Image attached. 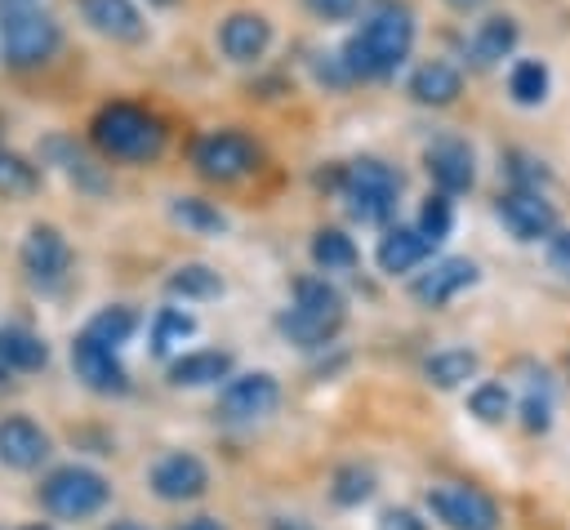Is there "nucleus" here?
<instances>
[{
	"label": "nucleus",
	"mask_w": 570,
	"mask_h": 530,
	"mask_svg": "<svg viewBox=\"0 0 570 530\" xmlns=\"http://www.w3.org/2000/svg\"><path fill=\"white\" fill-rule=\"evenodd\" d=\"M459 94H463V71L454 62L432 58V62H419L410 76V98L419 107H450Z\"/></svg>",
	"instance_id": "nucleus-20"
},
{
	"label": "nucleus",
	"mask_w": 570,
	"mask_h": 530,
	"mask_svg": "<svg viewBox=\"0 0 570 530\" xmlns=\"http://www.w3.org/2000/svg\"><path fill=\"white\" fill-rule=\"evenodd\" d=\"M80 18L98 36L120 40V45H134V40L147 36V22H142V13H138L134 0H80Z\"/></svg>",
	"instance_id": "nucleus-18"
},
{
	"label": "nucleus",
	"mask_w": 570,
	"mask_h": 530,
	"mask_svg": "<svg viewBox=\"0 0 570 530\" xmlns=\"http://www.w3.org/2000/svg\"><path fill=\"white\" fill-rule=\"evenodd\" d=\"M281 401V383L267 374V370H249V374H236L223 383L218 392V414L227 423H254V419H267Z\"/></svg>",
	"instance_id": "nucleus-10"
},
{
	"label": "nucleus",
	"mask_w": 570,
	"mask_h": 530,
	"mask_svg": "<svg viewBox=\"0 0 570 530\" xmlns=\"http://www.w3.org/2000/svg\"><path fill=\"white\" fill-rule=\"evenodd\" d=\"M147 485H151V494L165 499V503H187V499H200V494L209 490V468H205L196 454L174 450V454H165V459L151 463Z\"/></svg>",
	"instance_id": "nucleus-12"
},
{
	"label": "nucleus",
	"mask_w": 570,
	"mask_h": 530,
	"mask_svg": "<svg viewBox=\"0 0 570 530\" xmlns=\"http://www.w3.org/2000/svg\"><path fill=\"white\" fill-rule=\"evenodd\" d=\"M494 214L525 245L552 236V227H557V209H552V200L539 187H512V192H503L499 205H494Z\"/></svg>",
	"instance_id": "nucleus-11"
},
{
	"label": "nucleus",
	"mask_w": 570,
	"mask_h": 530,
	"mask_svg": "<svg viewBox=\"0 0 570 530\" xmlns=\"http://www.w3.org/2000/svg\"><path fill=\"white\" fill-rule=\"evenodd\" d=\"M468 410L481 419V423H503L508 410H512V396L503 383H476L472 396H468Z\"/></svg>",
	"instance_id": "nucleus-34"
},
{
	"label": "nucleus",
	"mask_w": 570,
	"mask_h": 530,
	"mask_svg": "<svg viewBox=\"0 0 570 530\" xmlns=\"http://www.w3.org/2000/svg\"><path fill=\"white\" fill-rule=\"evenodd\" d=\"M334 503H343V508H352V503H365L370 494H374V472L370 468H361V463H347V468H338L334 472Z\"/></svg>",
	"instance_id": "nucleus-33"
},
{
	"label": "nucleus",
	"mask_w": 570,
	"mask_h": 530,
	"mask_svg": "<svg viewBox=\"0 0 570 530\" xmlns=\"http://www.w3.org/2000/svg\"><path fill=\"white\" fill-rule=\"evenodd\" d=\"M428 512L445 530H499V508L476 485H432L428 490Z\"/></svg>",
	"instance_id": "nucleus-8"
},
{
	"label": "nucleus",
	"mask_w": 570,
	"mask_h": 530,
	"mask_svg": "<svg viewBox=\"0 0 570 530\" xmlns=\"http://www.w3.org/2000/svg\"><path fill=\"white\" fill-rule=\"evenodd\" d=\"M71 370H76V379H80L89 392H102V396L129 392V374H125L116 347L102 343V338H94L89 330L76 334V343H71Z\"/></svg>",
	"instance_id": "nucleus-9"
},
{
	"label": "nucleus",
	"mask_w": 570,
	"mask_h": 530,
	"mask_svg": "<svg viewBox=\"0 0 570 530\" xmlns=\"http://www.w3.org/2000/svg\"><path fill=\"white\" fill-rule=\"evenodd\" d=\"M423 374H428V383H436V387H459V383H468V379L476 374V352H468V347L432 352V356L423 361Z\"/></svg>",
	"instance_id": "nucleus-26"
},
{
	"label": "nucleus",
	"mask_w": 570,
	"mask_h": 530,
	"mask_svg": "<svg viewBox=\"0 0 570 530\" xmlns=\"http://www.w3.org/2000/svg\"><path fill=\"white\" fill-rule=\"evenodd\" d=\"M468 285H476V263H472V258H441V263H432V267L410 285V294H414L423 307H441V303H450L454 294H463Z\"/></svg>",
	"instance_id": "nucleus-17"
},
{
	"label": "nucleus",
	"mask_w": 570,
	"mask_h": 530,
	"mask_svg": "<svg viewBox=\"0 0 570 530\" xmlns=\"http://www.w3.org/2000/svg\"><path fill=\"white\" fill-rule=\"evenodd\" d=\"M107 499H111L107 477L94 472V468H80V463L53 468V472L40 481V503H45L53 517H67V521H85V517L102 512Z\"/></svg>",
	"instance_id": "nucleus-6"
},
{
	"label": "nucleus",
	"mask_w": 570,
	"mask_h": 530,
	"mask_svg": "<svg viewBox=\"0 0 570 530\" xmlns=\"http://www.w3.org/2000/svg\"><path fill=\"white\" fill-rule=\"evenodd\" d=\"M18 258H22V272H27L36 285H58V281L67 276V267H71V245H67V236H62L58 227H40V223H36V227L27 232Z\"/></svg>",
	"instance_id": "nucleus-13"
},
{
	"label": "nucleus",
	"mask_w": 570,
	"mask_h": 530,
	"mask_svg": "<svg viewBox=\"0 0 570 530\" xmlns=\"http://www.w3.org/2000/svg\"><path fill=\"white\" fill-rule=\"evenodd\" d=\"M49 459V436L40 423L13 414V419H0V463L4 468H18V472H31Z\"/></svg>",
	"instance_id": "nucleus-16"
},
{
	"label": "nucleus",
	"mask_w": 570,
	"mask_h": 530,
	"mask_svg": "<svg viewBox=\"0 0 570 530\" xmlns=\"http://www.w3.org/2000/svg\"><path fill=\"white\" fill-rule=\"evenodd\" d=\"M89 138L107 160H125V165H147L160 156L165 147V125L138 107V102H107L98 107V116L89 120Z\"/></svg>",
	"instance_id": "nucleus-2"
},
{
	"label": "nucleus",
	"mask_w": 570,
	"mask_h": 530,
	"mask_svg": "<svg viewBox=\"0 0 570 530\" xmlns=\"http://www.w3.org/2000/svg\"><path fill=\"white\" fill-rule=\"evenodd\" d=\"M450 227H454L450 192H436V196H428V200H423V209H419V232H423L432 245H441V241L450 236Z\"/></svg>",
	"instance_id": "nucleus-35"
},
{
	"label": "nucleus",
	"mask_w": 570,
	"mask_h": 530,
	"mask_svg": "<svg viewBox=\"0 0 570 530\" xmlns=\"http://www.w3.org/2000/svg\"><path fill=\"white\" fill-rule=\"evenodd\" d=\"M178 530H227L218 517H191V521H183Z\"/></svg>",
	"instance_id": "nucleus-40"
},
{
	"label": "nucleus",
	"mask_w": 570,
	"mask_h": 530,
	"mask_svg": "<svg viewBox=\"0 0 570 530\" xmlns=\"http://www.w3.org/2000/svg\"><path fill=\"white\" fill-rule=\"evenodd\" d=\"M316 18H325V22H347L356 9H361V0H303Z\"/></svg>",
	"instance_id": "nucleus-37"
},
{
	"label": "nucleus",
	"mask_w": 570,
	"mask_h": 530,
	"mask_svg": "<svg viewBox=\"0 0 570 530\" xmlns=\"http://www.w3.org/2000/svg\"><path fill=\"white\" fill-rule=\"evenodd\" d=\"M165 289L178 294V298H196L200 303V298H218L223 294V276L214 267H205V263H183L178 272H169Z\"/></svg>",
	"instance_id": "nucleus-28"
},
{
	"label": "nucleus",
	"mask_w": 570,
	"mask_h": 530,
	"mask_svg": "<svg viewBox=\"0 0 570 530\" xmlns=\"http://www.w3.org/2000/svg\"><path fill=\"white\" fill-rule=\"evenodd\" d=\"M40 187V174L31 160H22L18 151H4L0 147V200H18V196H31Z\"/></svg>",
	"instance_id": "nucleus-30"
},
{
	"label": "nucleus",
	"mask_w": 570,
	"mask_h": 530,
	"mask_svg": "<svg viewBox=\"0 0 570 530\" xmlns=\"http://www.w3.org/2000/svg\"><path fill=\"white\" fill-rule=\"evenodd\" d=\"M548 85H552V76H548V67L539 58H521L508 71V94H512L517 107H539L548 98Z\"/></svg>",
	"instance_id": "nucleus-24"
},
{
	"label": "nucleus",
	"mask_w": 570,
	"mask_h": 530,
	"mask_svg": "<svg viewBox=\"0 0 570 530\" xmlns=\"http://www.w3.org/2000/svg\"><path fill=\"white\" fill-rule=\"evenodd\" d=\"M191 165L214 183H236L258 165V147L240 129H209L191 143Z\"/></svg>",
	"instance_id": "nucleus-7"
},
{
	"label": "nucleus",
	"mask_w": 570,
	"mask_h": 530,
	"mask_svg": "<svg viewBox=\"0 0 570 530\" xmlns=\"http://www.w3.org/2000/svg\"><path fill=\"white\" fill-rule=\"evenodd\" d=\"M232 374V352H218V347H205V352H187L169 365V383L174 387H209L218 379Z\"/></svg>",
	"instance_id": "nucleus-22"
},
{
	"label": "nucleus",
	"mask_w": 570,
	"mask_h": 530,
	"mask_svg": "<svg viewBox=\"0 0 570 530\" xmlns=\"http://www.w3.org/2000/svg\"><path fill=\"white\" fill-rule=\"evenodd\" d=\"M0 361L9 370H45L49 347L22 325H0Z\"/></svg>",
	"instance_id": "nucleus-23"
},
{
	"label": "nucleus",
	"mask_w": 570,
	"mask_h": 530,
	"mask_svg": "<svg viewBox=\"0 0 570 530\" xmlns=\"http://www.w3.org/2000/svg\"><path fill=\"white\" fill-rule=\"evenodd\" d=\"M147 4H178V0H147Z\"/></svg>",
	"instance_id": "nucleus-43"
},
{
	"label": "nucleus",
	"mask_w": 570,
	"mask_h": 530,
	"mask_svg": "<svg viewBox=\"0 0 570 530\" xmlns=\"http://www.w3.org/2000/svg\"><path fill=\"white\" fill-rule=\"evenodd\" d=\"M436 245L419 232V227H392L383 241H379V267L387 276H401V272H414Z\"/></svg>",
	"instance_id": "nucleus-21"
},
{
	"label": "nucleus",
	"mask_w": 570,
	"mask_h": 530,
	"mask_svg": "<svg viewBox=\"0 0 570 530\" xmlns=\"http://www.w3.org/2000/svg\"><path fill=\"white\" fill-rule=\"evenodd\" d=\"M169 218L183 223L187 232H200V236L227 232V214H223L218 205L200 200V196H174V200H169Z\"/></svg>",
	"instance_id": "nucleus-25"
},
{
	"label": "nucleus",
	"mask_w": 570,
	"mask_h": 530,
	"mask_svg": "<svg viewBox=\"0 0 570 530\" xmlns=\"http://www.w3.org/2000/svg\"><path fill=\"white\" fill-rule=\"evenodd\" d=\"M94 338H102V343H111V347H120V343H129V334L138 330V312L134 307H102V312H94L89 316V325H85Z\"/></svg>",
	"instance_id": "nucleus-31"
},
{
	"label": "nucleus",
	"mask_w": 570,
	"mask_h": 530,
	"mask_svg": "<svg viewBox=\"0 0 570 530\" xmlns=\"http://www.w3.org/2000/svg\"><path fill=\"white\" fill-rule=\"evenodd\" d=\"M454 4H476V0H454Z\"/></svg>",
	"instance_id": "nucleus-45"
},
{
	"label": "nucleus",
	"mask_w": 570,
	"mask_h": 530,
	"mask_svg": "<svg viewBox=\"0 0 570 530\" xmlns=\"http://www.w3.org/2000/svg\"><path fill=\"white\" fill-rule=\"evenodd\" d=\"M338 192H343V205L352 218L387 223L396 214V200H401V174L374 156H361L338 174Z\"/></svg>",
	"instance_id": "nucleus-4"
},
{
	"label": "nucleus",
	"mask_w": 570,
	"mask_h": 530,
	"mask_svg": "<svg viewBox=\"0 0 570 530\" xmlns=\"http://www.w3.org/2000/svg\"><path fill=\"white\" fill-rule=\"evenodd\" d=\"M196 334V316L191 312H183V307H160L156 316H151V352L156 356H169L183 338H191Z\"/></svg>",
	"instance_id": "nucleus-29"
},
{
	"label": "nucleus",
	"mask_w": 570,
	"mask_h": 530,
	"mask_svg": "<svg viewBox=\"0 0 570 530\" xmlns=\"http://www.w3.org/2000/svg\"><path fill=\"white\" fill-rule=\"evenodd\" d=\"M356 245H352V236L347 232H338V227H321L316 236H312V263L321 267V272H347V267H356Z\"/></svg>",
	"instance_id": "nucleus-27"
},
{
	"label": "nucleus",
	"mask_w": 570,
	"mask_h": 530,
	"mask_svg": "<svg viewBox=\"0 0 570 530\" xmlns=\"http://www.w3.org/2000/svg\"><path fill=\"white\" fill-rule=\"evenodd\" d=\"M521 419H525L530 432H548V423H552V383H548V374H530L525 379Z\"/></svg>",
	"instance_id": "nucleus-32"
},
{
	"label": "nucleus",
	"mask_w": 570,
	"mask_h": 530,
	"mask_svg": "<svg viewBox=\"0 0 570 530\" xmlns=\"http://www.w3.org/2000/svg\"><path fill=\"white\" fill-rule=\"evenodd\" d=\"M0 134H4V120H0Z\"/></svg>",
	"instance_id": "nucleus-46"
},
{
	"label": "nucleus",
	"mask_w": 570,
	"mask_h": 530,
	"mask_svg": "<svg viewBox=\"0 0 570 530\" xmlns=\"http://www.w3.org/2000/svg\"><path fill=\"white\" fill-rule=\"evenodd\" d=\"M22 530H53V526H22Z\"/></svg>",
	"instance_id": "nucleus-44"
},
{
	"label": "nucleus",
	"mask_w": 570,
	"mask_h": 530,
	"mask_svg": "<svg viewBox=\"0 0 570 530\" xmlns=\"http://www.w3.org/2000/svg\"><path fill=\"white\" fill-rule=\"evenodd\" d=\"M410 49H414V9L401 0H383L347 36L338 62L347 80H383L410 58Z\"/></svg>",
	"instance_id": "nucleus-1"
},
{
	"label": "nucleus",
	"mask_w": 570,
	"mask_h": 530,
	"mask_svg": "<svg viewBox=\"0 0 570 530\" xmlns=\"http://www.w3.org/2000/svg\"><path fill=\"white\" fill-rule=\"evenodd\" d=\"M107 530H147V526H138V521H129V517H125V521H111Z\"/></svg>",
	"instance_id": "nucleus-41"
},
{
	"label": "nucleus",
	"mask_w": 570,
	"mask_h": 530,
	"mask_svg": "<svg viewBox=\"0 0 570 530\" xmlns=\"http://www.w3.org/2000/svg\"><path fill=\"white\" fill-rule=\"evenodd\" d=\"M45 151L62 156V160H58V165H62V174H67V178H76L80 187H89V192H98V187H102V178H98V174H89V160H85L80 151H71L62 138H49V143H45Z\"/></svg>",
	"instance_id": "nucleus-36"
},
{
	"label": "nucleus",
	"mask_w": 570,
	"mask_h": 530,
	"mask_svg": "<svg viewBox=\"0 0 570 530\" xmlns=\"http://www.w3.org/2000/svg\"><path fill=\"white\" fill-rule=\"evenodd\" d=\"M4 383H9V365L0 361V387H4Z\"/></svg>",
	"instance_id": "nucleus-42"
},
{
	"label": "nucleus",
	"mask_w": 570,
	"mask_h": 530,
	"mask_svg": "<svg viewBox=\"0 0 570 530\" xmlns=\"http://www.w3.org/2000/svg\"><path fill=\"white\" fill-rule=\"evenodd\" d=\"M58 45H62V31L40 9H13L0 18V62L4 67H18V71L45 67L58 53Z\"/></svg>",
	"instance_id": "nucleus-5"
},
{
	"label": "nucleus",
	"mask_w": 570,
	"mask_h": 530,
	"mask_svg": "<svg viewBox=\"0 0 570 530\" xmlns=\"http://www.w3.org/2000/svg\"><path fill=\"white\" fill-rule=\"evenodd\" d=\"M343 294L325 281V276H298L294 281V307L281 312V334L298 347H321L338 334L343 325Z\"/></svg>",
	"instance_id": "nucleus-3"
},
{
	"label": "nucleus",
	"mask_w": 570,
	"mask_h": 530,
	"mask_svg": "<svg viewBox=\"0 0 570 530\" xmlns=\"http://www.w3.org/2000/svg\"><path fill=\"white\" fill-rule=\"evenodd\" d=\"M423 165H428L432 183L441 192H450V196H459V192H468L476 183V156H472V147L463 138H436L428 147Z\"/></svg>",
	"instance_id": "nucleus-15"
},
{
	"label": "nucleus",
	"mask_w": 570,
	"mask_h": 530,
	"mask_svg": "<svg viewBox=\"0 0 570 530\" xmlns=\"http://www.w3.org/2000/svg\"><path fill=\"white\" fill-rule=\"evenodd\" d=\"M267 45H272V22L263 13L236 9L218 22V49L227 62H254L267 53Z\"/></svg>",
	"instance_id": "nucleus-14"
},
{
	"label": "nucleus",
	"mask_w": 570,
	"mask_h": 530,
	"mask_svg": "<svg viewBox=\"0 0 570 530\" xmlns=\"http://www.w3.org/2000/svg\"><path fill=\"white\" fill-rule=\"evenodd\" d=\"M517 36H521L517 31V18H508V13H494V18L476 22V31L468 36V62L481 67V71L499 67L517 49Z\"/></svg>",
	"instance_id": "nucleus-19"
},
{
	"label": "nucleus",
	"mask_w": 570,
	"mask_h": 530,
	"mask_svg": "<svg viewBox=\"0 0 570 530\" xmlns=\"http://www.w3.org/2000/svg\"><path fill=\"white\" fill-rule=\"evenodd\" d=\"M379 530H428L410 508H387L383 517H379Z\"/></svg>",
	"instance_id": "nucleus-39"
},
{
	"label": "nucleus",
	"mask_w": 570,
	"mask_h": 530,
	"mask_svg": "<svg viewBox=\"0 0 570 530\" xmlns=\"http://www.w3.org/2000/svg\"><path fill=\"white\" fill-rule=\"evenodd\" d=\"M548 263L570 281V232H557V236H548Z\"/></svg>",
	"instance_id": "nucleus-38"
}]
</instances>
